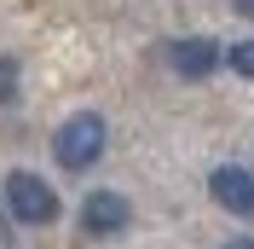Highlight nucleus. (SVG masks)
I'll list each match as a JSON object with an SVG mask.
<instances>
[{"mask_svg": "<svg viewBox=\"0 0 254 249\" xmlns=\"http://www.w3.org/2000/svg\"><path fill=\"white\" fill-rule=\"evenodd\" d=\"M52 156H58V168L87 174L98 156H104V116H98V110H75V116L52 133Z\"/></svg>", "mask_w": 254, "mask_h": 249, "instance_id": "1", "label": "nucleus"}, {"mask_svg": "<svg viewBox=\"0 0 254 249\" xmlns=\"http://www.w3.org/2000/svg\"><path fill=\"white\" fill-rule=\"evenodd\" d=\"M6 215L23 220V226H52L58 220V191L41 174L17 168V174H6Z\"/></svg>", "mask_w": 254, "mask_h": 249, "instance_id": "2", "label": "nucleus"}, {"mask_svg": "<svg viewBox=\"0 0 254 249\" xmlns=\"http://www.w3.org/2000/svg\"><path fill=\"white\" fill-rule=\"evenodd\" d=\"M133 226V203L122 197V191H93V197L81 203V232L93 238H116Z\"/></svg>", "mask_w": 254, "mask_h": 249, "instance_id": "3", "label": "nucleus"}, {"mask_svg": "<svg viewBox=\"0 0 254 249\" xmlns=\"http://www.w3.org/2000/svg\"><path fill=\"white\" fill-rule=\"evenodd\" d=\"M208 191H214V203H220L225 215H237V220L254 215V174L237 168V162H220V168L208 174Z\"/></svg>", "mask_w": 254, "mask_h": 249, "instance_id": "4", "label": "nucleus"}, {"mask_svg": "<svg viewBox=\"0 0 254 249\" xmlns=\"http://www.w3.org/2000/svg\"><path fill=\"white\" fill-rule=\"evenodd\" d=\"M220 58H225V52L214 47L208 35H185V41H174V47H168V64H174V76H185V81L214 76V70H220Z\"/></svg>", "mask_w": 254, "mask_h": 249, "instance_id": "5", "label": "nucleus"}, {"mask_svg": "<svg viewBox=\"0 0 254 249\" xmlns=\"http://www.w3.org/2000/svg\"><path fill=\"white\" fill-rule=\"evenodd\" d=\"M225 64L237 70V76L254 81V41H237V47H225Z\"/></svg>", "mask_w": 254, "mask_h": 249, "instance_id": "6", "label": "nucleus"}, {"mask_svg": "<svg viewBox=\"0 0 254 249\" xmlns=\"http://www.w3.org/2000/svg\"><path fill=\"white\" fill-rule=\"evenodd\" d=\"M17 99V58H0V105Z\"/></svg>", "mask_w": 254, "mask_h": 249, "instance_id": "7", "label": "nucleus"}, {"mask_svg": "<svg viewBox=\"0 0 254 249\" xmlns=\"http://www.w3.org/2000/svg\"><path fill=\"white\" fill-rule=\"evenodd\" d=\"M231 6H237V12H243V17L254 23V0H231Z\"/></svg>", "mask_w": 254, "mask_h": 249, "instance_id": "8", "label": "nucleus"}, {"mask_svg": "<svg viewBox=\"0 0 254 249\" xmlns=\"http://www.w3.org/2000/svg\"><path fill=\"white\" fill-rule=\"evenodd\" d=\"M225 249H254V238H231V244H225Z\"/></svg>", "mask_w": 254, "mask_h": 249, "instance_id": "9", "label": "nucleus"}]
</instances>
